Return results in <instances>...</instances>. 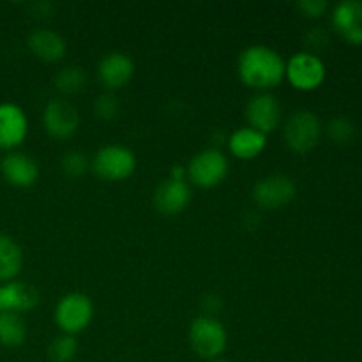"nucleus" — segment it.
<instances>
[{"instance_id": "nucleus-1", "label": "nucleus", "mask_w": 362, "mask_h": 362, "mask_svg": "<svg viewBox=\"0 0 362 362\" xmlns=\"http://www.w3.org/2000/svg\"><path fill=\"white\" fill-rule=\"evenodd\" d=\"M237 74L246 87L269 92L285 80V59L271 46L251 45L237 59Z\"/></svg>"}, {"instance_id": "nucleus-2", "label": "nucleus", "mask_w": 362, "mask_h": 362, "mask_svg": "<svg viewBox=\"0 0 362 362\" xmlns=\"http://www.w3.org/2000/svg\"><path fill=\"white\" fill-rule=\"evenodd\" d=\"M187 339L198 357L205 361H214L219 359L226 350L228 332L221 320L211 315H200L191 322Z\"/></svg>"}, {"instance_id": "nucleus-3", "label": "nucleus", "mask_w": 362, "mask_h": 362, "mask_svg": "<svg viewBox=\"0 0 362 362\" xmlns=\"http://www.w3.org/2000/svg\"><path fill=\"white\" fill-rule=\"evenodd\" d=\"M230 172V161L223 151L216 147H209L200 151L191 158L186 166L187 182L200 189H212L218 187L226 179Z\"/></svg>"}, {"instance_id": "nucleus-4", "label": "nucleus", "mask_w": 362, "mask_h": 362, "mask_svg": "<svg viewBox=\"0 0 362 362\" xmlns=\"http://www.w3.org/2000/svg\"><path fill=\"white\" fill-rule=\"evenodd\" d=\"M136 156L126 145L110 144L99 148L90 161V170L103 180L119 182L136 172Z\"/></svg>"}, {"instance_id": "nucleus-5", "label": "nucleus", "mask_w": 362, "mask_h": 362, "mask_svg": "<svg viewBox=\"0 0 362 362\" xmlns=\"http://www.w3.org/2000/svg\"><path fill=\"white\" fill-rule=\"evenodd\" d=\"M324 134V126L317 113L310 110H297L286 119L283 138L286 147L296 154H308L313 151Z\"/></svg>"}, {"instance_id": "nucleus-6", "label": "nucleus", "mask_w": 362, "mask_h": 362, "mask_svg": "<svg viewBox=\"0 0 362 362\" xmlns=\"http://www.w3.org/2000/svg\"><path fill=\"white\" fill-rule=\"evenodd\" d=\"M53 318L62 334L76 336L90 325L94 318V303L87 293L69 292L57 303Z\"/></svg>"}, {"instance_id": "nucleus-7", "label": "nucleus", "mask_w": 362, "mask_h": 362, "mask_svg": "<svg viewBox=\"0 0 362 362\" xmlns=\"http://www.w3.org/2000/svg\"><path fill=\"white\" fill-rule=\"evenodd\" d=\"M327 76L324 60L310 52H297L285 62V80L296 90L313 92L322 87Z\"/></svg>"}, {"instance_id": "nucleus-8", "label": "nucleus", "mask_w": 362, "mask_h": 362, "mask_svg": "<svg viewBox=\"0 0 362 362\" xmlns=\"http://www.w3.org/2000/svg\"><path fill=\"white\" fill-rule=\"evenodd\" d=\"M81 117L76 105L67 98H55L42 110V126L53 140H69L76 134Z\"/></svg>"}, {"instance_id": "nucleus-9", "label": "nucleus", "mask_w": 362, "mask_h": 362, "mask_svg": "<svg viewBox=\"0 0 362 362\" xmlns=\"http://www.w3.org/2000/svg\"><path fill=\"white\" fill-rule=\"evenodd\" d=\"M296 194V182L285 173H272V175L262 177L251 191L253 202L264 211H276V209L292 204Z\"/></svg>"}, {"instance_id": "nucleus-10", "label": "nucleus", "mask_w": 362, "mask_h": 362, "mask_svg": "<svg viewBox=\"0 0 362 362\" xmlns=\"http://www.w3.org/2000/svg\"><path fill=\"white\" fill-rule=\"evenodd\" d=\"M247 126L267 136L276 131L283 120L281 103L269 92H258L246 105Z\"/></svg>"}, {"instance_id": "nucleus-11", "label": "nucleus", "mask_w": 362, "mask_h": 362, "mask_svg": "<svg viewBox=\"0 0 362 362\" xmlns=\"http://www.w3.org/2000/svg\"><path fill=\"white\" fill-rule=\"evenodd\" d=\"M28 134V119L23 108L14 103H0V148L13 152Z\"/></svg>"}, {"instance_id": "nucleus-12", "label": "nucleus", "mask_w": 362, "mask_h": 362, "mask_svg": "<svg viewBox=\"0 0 362 362\" xmlns=\"http://www.w3.org/2000/svg\"><path fill=\"white\" fill-rule=\"evenodd\" d=\"M154 207L159 214L173 216L182 214L191 204V184L187 180L166 179L156 187L154 191Z\"/></svg>"}, {"instance_id": "nucleus-13", "label": "nucleus", "mask_w": 362, "mask_h": 362, "mask_svg": "<svg viewBox=\"0 0 362 362\" xmlns=\"http://www.w3.org/2000/svg\"><path fill=\"white\" fill-rule=\"evenodd\" d=\"M134 76V62L127 53L110 52L98 64V78L108 92L124 88Z\"/></svg>"}, {"instance_id": "nucleus-14", "label": "nucleus", "mask_w": 362, "mask_h": 362, "mask_svg": "<svg viewBox=\"0 0 362 362\" xmlns=\"http://www.w3.org/2000/svg\"><path fill=\"white\" fill-rule=\"evenodd\" d=\"M0 173L4 180L13 187H32L39 179V165L32 156L25 152H7L0 161Z\"/></svg>"}, {"instance_id": "nucleus-15", "label": "nucleus", "mask_w": 362, "mask_h": 362, "mask_svg": "<svg viewBox=\"0 0 362 362\" xmlns=\"http://www.w3.org/2000/svg\"><path fill=\"white\" fill-rule=\"evenodd\" d=\"M332 28L339 37L356 46H362V0H343L331 13Z\"/></svg>"}, {"instance_id": "nucleus-16", "label": "nucleus", "mask_w": 362, "mask_h": 362, "mask_svg": "<svg viewBox=\"0 0 362 362\" xmlns=\"http://www.w3.org/2000/svg\"><path fill=\"white\" fill-rule=\"evenodd\" d=\"M41 303L39 290L34 285L25 281L2 283L0 285V313L4 311H13V313H25L32 311Z\"/></svg>"}, {"instance_id": "nucleus-17", "label": "nucleus", "mask_w": 362, "mask_h": 362, "mask_svg": "<svg viewBox=\"0 0 362 362\" xmlns=\"http://www.w3.org/2000/svg\"><path fill=\"white\" fill-rule=\"evenodd\" d=\"M28 49L37 57L41 62L57 64L66 57L67 42L59 32L52 28H35L28 34Z\"/></svg>"}, {"instance_id": "nucleus-18", "label": "nucleus", "mask_w": 362, "mask_h": 362, "mask_svg": "<svg viewBox=\"0 0 362 362\" xmlns=\"http://www.w3.org/2000/svg\"><path fill=\"white\" fill-rule=\"evenodd\" d=\"M267 147V136L250 126L239 127L228 138V151L240 161L257 159Z\"/></svg>"}, {"instance_id": "nucleus-19", "label": "nucleus", "mask_w": 362, "mask_h": 362, "mask_svg": "<svg viewBox=\"0 0 362 362\" xmlns=\"http://www.w3.org/2000/svg\"><path fill=\"white\" fill-rule=\"evenodd\" d=\"M23 267V251L11 235L0 233V283H9L20 276Z\"/></svg>"}, {"instance_id": "nucleus-20", "label": "nucleus", "mask_w": 362, "mask_h": 362, "mask_svg": "<svg viewBox=\"0 0 362 362\" xmlns=\"http://www.w3.org/2000/svg\"><path fill=\"white\" fill-rule=\"evenodd\" d=\"M27 339V324L20 313L4 311L0 313V345L16 349Z\"/></svg>"}, {"instance_id": "nucleus-21", "label": "nucleus", "mask_w": 362, "mask_h": 362, "mask_svg": "<svg viewBox=\"0 0 362 362\" xmlns=\"http://www.w3.org/2000/svg\"><path fill=\"white\" fill-rule=\"evenodd\" d=\"M53 85H55L57 92L60 98H69V95L80 94L87 85V73L83 67L78 66H66L62 69L57 71L55 78H53Z\"/></svg>"}, {"instance_id": "nucleus-22", "label": "nucleus", "mask_w": 362, "mask_h": 362, "mask_svg": "<svg viewBox=\"0 0 362 362\" xmlns=\"http://www.w3.org/2000/svg\"><path fill=\"white\" fill-rule=\"evenodd\" d=\"M78 349H80V345H78L76 336L60 334L49 343L48 357L52 362H73Z\"/></svg>"}, {"instance_id": "nucleus-23", "label": "nucleus", "mask_w": 362, "mask_h": 362, "mask_svg": "<svg viewBox=\"0 0 362 362\" xmlns=\"http://www.w3.org/2000/svg\"><path fill=\"white\" fill-rule=\"evenodd\" d=\"M325 133L331 138L332 144L336 145H349L356 140L357 136V127L346 117H334L331 122L325 127Z\"/></svg>"}, {"instance_id": "nucleus-24", "label": "nucleus", "mask_w": 362, "mask_h": 362, "mask_svg": "<svg viewBox=\"0 0 362 362\" xmlns=\"http://www.w3.org/2000/svg\"><path fill=\"white\" fill-rule=\"evenodd\" d=\"M60 168L71 179H78V177L85 175L87 170H90V161H88L83 152L69 151L67 154H64L62 161H60Z\"/></svg>"}, {"instance_id": "nucleus-25", "label": "nucleus", "mask_w": 362, "mask_h": 362, "mask_svg": "<svg viewBox=\"0 0 362 362\" xmlns=\"http://www.w3.org/2000/svg\"><path fill=\"white\" fill-rule=\"evenodd\" d=\"M120 105L112 92H105L94 101V115L101 120H113L119 117Z\"/></svg>"}, {"instance_id": "nucleus-26", "label": "nucleus", "mask_w": 362, "mask_h": 362, "mask_svg": "<svg viewBox=\"0 0 362 362\" xmlns=\"http://www.w3.org/2000/svg\"><path fill=\"white\" fill-rule=\"evenodd\" d=\"M297 9L304 18L318 20L329 11V2L327 0H300L297 2Z\"/></svg>"}, {"instance_id": "nucleus-27", "label": "nucleus", "mask_w": 362, "mask_h": 362, "mask_svg": "<svg viewBox=\"0 0 362 362\" xmlns=\"http://www.w3.org/2000/svg\"><path fill=\"white\" fill-rule=\"evenodd\" d=\"M327 42H329L327 32L322 30V28H313V30L306 35V46L310 48V49H306V52L315 53V55H317L318 49L325 48V46H327Z\"/></svg>"}, {"instance_id": "nucleus-28", "label": "nucleus", "mask_w": 362, "mask_h": 362, "mask_svg": "<svg viewBox=\"0 0 362 362\" xmlns=\"http://www.w3.org/2000/svg\"><path fill=\"white\" fill-rule=\"evenodd\" d=\"M207 362H233L230 359H223V357H219V359H214V361H207Z\"/></svg>"}]
</instances>
